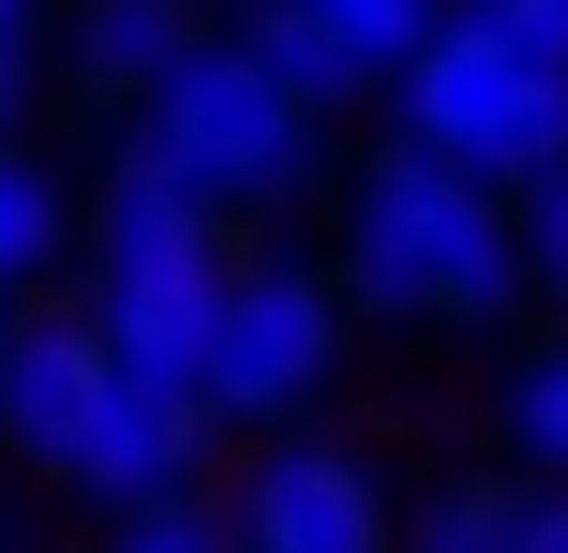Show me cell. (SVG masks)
I'll list each match as a JSON object with an SVG mask.
<instances>
[{"mask_svg":"<svg viewBox=\"0 0 568 553\" xmlns=\"http://www.w3.org/2000/svg\"><path fill=\"white\" fill-rule=\"evenodd\" d=\"M329 269L389 329H509L539 299L524 285V195H494V180L434 165L404 135L329 180Z\"/></svg>","mask_w":568,"mask_h":553,"instance_id":"obj_1","label":"cell"},{"mask_svg":"<svg viewBox=\"0 0 568 553\" xmlns=\"http://www.w3.org/2000/svg\"><path fill=\"white\" fill-rule=\"evenodd\" d=\"M240 255H255V239H240L195 180H165L150 150H105V180H90V329L120 345V375L195 389Z\"/></svg>","mask_w":568,"mask_h":553,"instance_id":"obj_2","label":"cell"},{"mask_svg":"<svg viewBox=\"0 0 568 553\" xmlns=\"http://www.w3.org/2000/svg\"><path fill=\"white\" fill-rule=\"evenodd\" d=\"M135 150L165 180H195L225 225H270V209H300L314 180H329V105H300L240 30H210V45L165 75V105L135 120Z\"/></svg>","mask_w":568,"mask_h":553,"instance_id":"obj_3","label":"cell"},{"mask_svg":"<svg viewBox=\"0 0 568 553\" xmlns=\"http://www.w3.org/2000/svg\"><path fill=\"white\" fill-rule=\"evenodd\" d=\"M389 135L434 150V165H464V180H494V195H539V180H568V75L524 60L479 0H449L434 45L389 90Z\"/></svg>","mask_w":568,"mask_h":553,"instance_id":"obj_4","label":"cell"},{"mask_svg":"<svg viewBox=\"0 0 568 553\" xmlns=\"http://www.w3.org/2000/svg\"><path fill=\"white\" fill-rule=\"evenodd\" d=\"M344 345H359L344 269L300 255V239H255V255H240V285H225V329H210V375H195L210 434H300V419L329 404Z\"/></svg>","mask_w":568,"mask_h":553,"instance_id":"obj_5","label":"cell"},{"mask_svg":"<svg viewBox=\"0 0 568 553\" xmlns=\"http://www.w3.org/2000/svg\"><path fill=\"white\" fill-rule=\"evenodd\" d=\"M225 524H240V553H404L419 509H404L389 449H359V434H270L255 464H240Z\"/></svg>","mask_w":568,"mask_h":553,"instance_id":"obj_6","label":"cell"},{"mask_svg":"<svg viewBox=\"0 0 568 553\" xmlns=\"http://www.w3.org/2000/svg\"><path fill=\"white\" fill-rule=\"evenodd\" d=\"M195 449H210V404H195V389L120 375L105 404H90L75 464H60V494L105 509V524H135V509H180V494H195Z\"/></svg>","mask_w":568,"mask_h":553,"instance_id":"obj_7","label":"cell"},{"mask_svg":"<svg viewBox=\"0 0 568 553\" xmlns=\"http://www.w3.org/2000/svg\"><path fill=\"white\" fill-rule=\"evenodd\" d=\"M105 389H120V345L90 329V299H75V315H16V359H0V449H16L30 479H60Z\"/></svg>","mask_w":568,"mask_h":553,"instance_id":"obj_8","label":"cell"},{"mask_svg":"<svg viewBox=\"0 0 568 553\" xmlns=\"http://www.w3.org/2000/svg\"><path fill=\"white\" fill-rule=\"evenodd\" d=\"M210 30H225L210 0H60L45 45H60V90H90V105L150 120V105H165V75L210 45Z\"/></svg>","mask_w":568,"mask_h":553,"instance_id":"obj_9","label":"cell"},{"mask_svg":"<svg viewBox=\"0 0 568 553\" xmlns=\"http://www.w3.org/2000/svg\"><path fill=\"white\" fill-rule=\"evenodd\" d=\"M75 239H90V195L45 165V150H0V299H30Z\"/></svg>","mask_w":568,"mask_h":553,"instance_id":"obj_10","label":"cell"},{"mask_svg":"<svg viewBox=\"0 0 568 553\" xmlns=\"http://www.w3.org/2000/svg\"><path fill=\"white\" fill-rule=\"evenodd\" d=\"M284 16H300V30H329V45L359 60L374 90H404V60L434 45V16H449V0H284Z\"/></svg>","mask_w":568,"mask_h":553,"instance_id":"obj_11","label":"cell"},{"mask_svg":"<svg viewBox=\"0 0 568 553\" xmlns=\"http://www.w3.org/2000/svg\"><path fill=\"white\" fill-rule=\"evenodd\" d=\"M404 553H524V494L509 479H449V494H419Z\"/></svg>","mask_w":568,"mask_h":553,"instance_id":"obj_12","label":"cell"},{"mask_svg":"<svg viewBox=\"0 0 568 553\" xmlns=\"http://www.w3.org/2000/svg\"><path fill=\"white\" fill-rule=\"evenodd\" d=\"M509 449L539 479H568V329H539V345L509 359Z\"/></svg>","mask_w":568,"mask_h":553,"instance_id":"obj_13","label":"cell"},{"mask_svg":"<svg viewBox=\"0 0 568 553\" xmlns=\"http://www.w3.org/2000/svg\"><path fill=\"white\" fill-rule=\"evenodd\" d=\"M105 553H240V524H225V494H180V509L105 524Z\"/></svg>","mask_w":568,"mask_h":553,"instance_id":"obj_14","label":"cell"},{"mask_svg":"<svg viewBox=\"0 0 568 553\" xmlns=\"http://www.w3.org/2000/svg\"><path fill=\"white\" fill-rule=\"evenodd\" d=\"M45 90H60V45H0V150H45Z\"/></svg>","mask_w":568,"mask_h":553,"instance_id":"obj_15","label":"cell"},{"mask_svg":"<svg viewBox=\"0 0 568 553\" xmlns=\"http://www.w3.org/2000/svg\"><path fill=\"white\" fill-rule=\"evenodd\" d=\"M524 285H539L554 329H568V180H539V195H524Z\"/></svg>","mask_w":568,"mask_h":553,"instance_id":"obj_16","label":"cell"},{"mask_svg":"<svg viewBox=\"0 0 568 553\" xmlns=\"http://www.w3.org/2000/svg\"><path fill=\"white\" fill-rule=\"evenodd\" d=\"M479 16H494V30H509V45H524V60H554V75H568V0H479Z\"/></svg>","mask_w":568,"mask_h":553,"instance_id":"obj_17","label":"cell"},{"mask_svg":"<svg viewBox=\"0 0 568 553\" xmlns=\"http://www.w3.org/2000/svg\"><path fill=\"white\" fill-rule=\"evenodd\" d=\"M524 553H568V479H539V494H524Z\"/></svg>","mask_w":568,"mask_h":553,"instance_id":"obj_18","label":"cell"},{"mask_svg":"<svg viewBox=\"0 0 568 553\" xmlns=\"http://www.w3.org/2000/svg\"><path fill=\"white\" fill-rule=\"evenodd\" d=\"M45 16L60 0H0V45H45Z\"/></svg>","mask_w":568,"mask_h":553,"instance_id":"obj_19","label":"cell"},{"mask_svg":"<svg viewBox=\"0 0 568 553\" xmlns=\"http://www.w3.org/2000/svg\"><path fill=\"white\" fill-rule=\"evenodd\" d=\"M16 315H30V299H0V359H16Z\"/></svg>","mask_w":568,"mask_h":553,"instance_id":"obj_20","label":"cell"}]
</instances>
